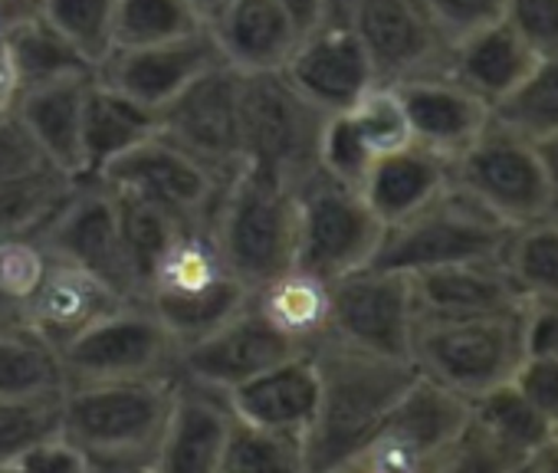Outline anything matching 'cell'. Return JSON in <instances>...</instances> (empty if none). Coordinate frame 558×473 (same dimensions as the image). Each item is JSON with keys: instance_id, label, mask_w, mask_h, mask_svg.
<instances>
[{"instance_id": "1", "label": "cell", "mask_w": 558, "mask_h": 473, "mask_svg": "<svg viewBox=\"0 0 558 473\" xmlns=\"http://www.w3.org/2000/svg\"><path fill=\"white\" fill-rule=\"evenodd\" d=\"M310 352L319 372V408L303 444L306 473H339L417 378V368L332 336L319 339Z\"/></svg>"}, {"instance_id": "2", "label": "cell", "mask_w": 558, "mask_h": 473, "mask_svg": "<svg viewBox=\"0 0 558 473\" xmlns=\"http://www.w3.org/2000/svg\"><path fill=\"white\" fill-rule=\"evenodd\" d=\"M178 375L73 381L63 391V434L93 470H151Z\"/></svg>"}, {"instance_id": "3", "label": "cell", "mask_w": 558, "mask_h": 473, "mask_svg": "<svg viewBox=\"0 0 558 473\" xmlns=\"http://www.w3.org/2000/svg\"><path fill=\"white\" fill-rule=\"evenodd\" d=\"M214 244L227 270L250 290L296 267L300 207L296 184L256 165H240L210 214Z\"/></svg>"}, {"instance_id": "4", "label": "cell", "mask_w": 558, "mask_h": 473, "mask_svg": "<svg viewBox=\"0 0 558 473\" xmlns=\"http://www.w3.org/2000/svg\"><path fill=\"white\" fill-rule=\"evenodd\" d=\"M525 352V306L466 319H417L411 336V365L466 401L512 381Z\"/></svg>"}, {"instance_id": "5", "label": "cell", "mask_w": 558, "mask_h": 473, "mask_svg": "<svg viewBox=\"0 0 558 473\" xmlns=\"http://www.w3.org/2000/svg\"><path fill=\"white\" fill-rule=\"evenodd\" d=\"M450 184L496 214L506 227L558 214V187L542 148L496 119L450 158Z\"/></svg>"}, {"instance_id": "6", "label": "cell", "mask_w": 558, "mask_h": 473, "mask_svg": "<svg viewBox=\"0 0 558 473\" xmlns=\"http://www.w3.org/2000/svg\"><path fill=\"white\" fill-rule=\"evenodd\" d=\"M509 230L512 227H506L470 194L447 184L421 210L385 227L372 267L417 274L463 260H489L502 254Z\"/></svg>"}, {"instance_id": "7", "label": "cell", "mask_w": 558, "mask_h": 473, "mask_svg": "<svg viewBox=\"0 0 558 473\" xmlns=\"http://www.w3.org/2000/svg\"><path fill=\"white\" fill-rule=\"evenodd\" d=\"M326 112L276 73H240V148L243 165H256L290 184L319 168Z\"/></svg>"}, {"instance_id": "8", "label": "cell", "mask_w": 558, "mask_h": 473, "mask_svg": "<svg viewBox=\"0 0 558 473\" xmlns=\"http://www.w3.org/2000/svg\"><path fill=\"white\" fill-rule=\"evenodd\" d=\"M296 267L323 280H339L375 260L385 223L368 207L359 187L336 181L316 168L296 184Z\"/></svg>"}, {"instance_id": "9", "label": "cell", "mask_w": 558, "mask_h": 473, "mask_svg": "<svg viewBox=\"0 0 558 473\" xmlns=\"http://www.w3.org/2000/svg\"><path fill=\"white\" fill-rule=\"evenodd\" d=\"M466 421L470 401L417 372V378L401 391V398L391 404L362 450L345 463V470H434Z\"/></svg>"}, {"instance_id": "10", "label": "cell", "mask_w": 558, "mask_h": 473, "mask_svg": "<svg viewBox=\"0 0 558 473\" xmlns=\"http://www.w3.org/2000/svg\"><path fill=\"white\" fill-rule=\"evenodd\" d=\"M181 345L142 303H122L60 349L66 381L165 378L178 375Z\"/></svg>"}, {"instance_id": "11", "label": "cell", "mask_w": 558, "mask_h": 473, "mask_svg": "<svg viewBox=\"0 0 558 473\" xmlns=\"http://www.w3.org/2000/svg\"><path fill=\"white\" fill-rule=\"evenodd\" d=\"M37 237L57 260L96 274L125 300H138L122 247L119 194L102 178L73 181L63 201L37 227Z\"/></svg>"}, {"instance_id": "12", "label": "cell", "mask_w": 558, "mask_h": 473, "mask_svg": "<svg viewBox=\"0 0 558 473\" xmlns=\"http://www.w3.org/2000/svg\"><path fill=\"white\" fill-rule=\"evenodd\" d=\"M96 178L112 184L119 194L138 197L187 227L210 223V214L220 201L227 174L197 161L174 142L151 135L109 161Z\"/></svg>"}, {"instance_id": "13", "label": "cell", "mask_w": 558, "mask_h": 473, "mask_svg": "<svg viewBox=\"0 0 558 473\" xmlns=\"http://www.w3.org/2000/svg\"><path fill=\"white\" fill-rule=\"evenodd\" d=\"M414 296L408 274L385 267H362L329 280V336L385 355L411 362Z\"/></svg>"}, {"instance_id": "14", "label": "cell", "mask_w": 558, "mask_h": 473, "mask_svg": "<svg viewBox=\"0 0 558 473\" xmlns=\"http://www.w3.org/2000/svg\"><path fill=\"white\" fill-rule=\"evenodd\" d=\"M339 17L362 40L378 83H401L447 66L450 40L424 0H339Z\"/></svg>"}, {"instance_id": "15", "label": "cell", "mask_w": 558, "mask_h": 473, "mask_svg": "<svg viewBox=\"0 0 558 473\" xmlns=\"http://www.w3.org/2000/svg\"><path fill=\"white\" fill-rule=\"evenodd\" d=\"M158 135L230 178L243 165L240 73L220 60L194 76L158 109Z\"/></svg>"}, {"instance_id": "16", "label": "cell", "mask_w": 558, "mask_h": 473, "mask_svg": "<svg viewBox=\"0 0 558 473\" xmlns=\"http://www.w3.org/2000/svg\"><path fill=\"white\" fill-rule=\"evenodd\" d=\"M303 352L310 349L283 336L276 326H269L263 313L253 303H246L214 332L181 349L178 375L227 395L230 388L250 381L253 375Z\"/></svg>"}, {"instance_id": "17", "label": "cell", "mask_w": 558, "mask_h": 473, "mask_svg": "<svg viewBox=\"0 0 558 473\" xmlns=\"http://www.w3.org/2000/svg\"><path fill=\"white\" fill-rule=\"evenodd\" d=\"M283 76L326 116L352 109L372 86H378L362 40L339 14L300 37Z\"/></svg>"}, {"instance_id": "18", "label": "cell", "mask_w": 558, "mask_h": 473, "mask_svg": "<svg viewBox=\"0 0 558 473\" xmlns=\"http://www.w3.org/2000/svg\"><path fill=\"white\" fill-rule=\"evenodd\" d=\"M214 63H220V53L204 24L201 31L178 40L148 47H116L96 66V80L132 96L148 109H161Z\"/></svg>"}, {"instance_id": "19", "label": "cell", "mask_w": 558, "mask_h": 473, "mask_svg": "<svg viewBox=\"0 0 558 473\" xmlns=\"http://www.w3.org/2000/svg\"><path fill=\"white\" fill-rule=\"evenodd\" d=\"M391 89L404 106L411 138L447 161L457 158L493 119V109L444 70L391 83Z\"/></svg>"}, {"instance_id": "20", "label": "cell", "mask_w": 558, "mask_h": 473, "mask_svg": "<svg viewBox=\"0 0 558 473\" xmlns=\"http://www.w3.org/2000/svg\"><path fill=\"white\" fill-rule=\"evenodd\" d=\"M233 411L223 391L191 378L174 381L168 424L155 453L158 473H217Z\"/></svg>"}, {"instance_id": "21", "label": "cell", "mask_w": 558, "mask_h": 473, "mask_svg": "<svg viewBox=\"0 0 558 473\" xmlns=\"http://www.w3.org/2000/svg\"><path fill=\"white\" fill-rule=\"evenodd\" d=\"M207 34L236 73H276L293 57L303 31L276 0H223L207 17Z\"/></svg>"}, {"instance_id": "22", "label": "cell", "mask_w": 558, "mask_h": 473, "mask_svg": "<svg viewBox=\"0 0 558 473\" xmlns=\"http://www.w3.org/2000/svg\"><path fill=\"white\" fill-rule=\"evenodd\" d=\"M417 319H466L525 306L499 257L408 274Z\"/></svg>"}, {"instance_id": "23", "label": "cell", "mask_w": 558, "mask_h": 473, "mask_svg": "<svg viewBox=\"0 0 558 473\" xmlns=\"http://www.w3.org/2000/svg\"><path fill=\"white\" fill-rule=\"evenodd\" d=\"M122 303L132 300H125L96 274L53 257L40 287L21 310V323L60 352L83 329H89L96 319H102Z\"/></svg>"}, {"instance_id": "24", "label": "cell", "mask_w": 558, "mask_h": 473, "mask_svg": "<svg viewBox=\"0 0 558 473\" xmlns=\"http://www.w3.org/2000/svg\"><path fill=\"white\" fill-rule=\"evenodd\" d=\"M227 404L236 417L266 430L287 434L306 444V434L319 408V372L313 352L279 362L250 381L227 391Z\"/></svg>"}, {"instance_id": "25", "label": "cell", "mask_w": 558, "mask_h": 473, "mask_svg": "<svg viewBox=\"0 0 558 473\" xmlns=\"http://www.w3.org/2000/svg\"><path fill=\"white\" fill-rule=\"evenodd\" d=\"M535 63H538V57L499 17L460 40H453L444 73L453 76L476 99H483L489 109H496L502 99H509L525 83V76L532 73Z\"/></svg>"}, {"instance_id": "26", "label": "cell", "mask_w": 558, "mask_h": 473, "mask_svg": "<svg viewBox=\"0 0 558 473\" xmlns=\"http://www.w3.org/2000/svg\"><path fill=\"white\" fill-rule=\"evenodd\" d=\"M96 76V73H93ZM93 76H70L17 96V116L31 129L50 168L80 181L86 178L83 155V106Z\"/></svg>"}, {"instance_id": "27", "label": "cell", "mask_w": 558, "mask_h": 473, "mask_svg": "<svg viewBox=\"0 0 558 473\" xmlns=\"http://www.w3.org/2000/svg\"><path fill=\"white\" fill-rule=\"evenodd\" d=\"M447 184H450V161L417 142H408L395 151L378 155L359 191L365 194L378 220L388 227L421 210Z\"/></svg>"}, {"instance_id": "28", "label": "cell", "mask_w": 558, "mask_h": 473, "mask_svg": "<svg viewBox=\"0 0 558 473\" xmlns=\"http://www.w3.org/2000/svg\"><path fill=\"white\" fill-rule=\"evenodd\" d=\"M0 47H4L21 93L57 80L96 73V66L47 17H40L37 8L0 21Z\"/></svg>"}, {"instance_id": "29", "label": "cell", "mask_w": 558, "mask_h": 473, "mask_svg": "<svg viewBox=\"0 0 558 473\" xmlns=\"http://www.w3.org/2000/svg\"><path fill=\"white\" fill-rule=\"evenodd\" d=\"M151 135H158V109H148L93 76L83 106L86 178H96L109 161H116Z\"/></svg>"}, {"instance_id": "30", "label": "cell", "mask_w": 558, "mask_h": 473, "mask_svg": "<svg viewBox=\"0 0 558 473\" xmlns=\"http://www.w3.org/2000/svg\"><path fill=\"white\" fill-rule=\"evenodd\" d=\"M250 303L269 326L306 349L329 336V280L303 267H290L287 274L256 287Z\"/></svg>"}, {"instance_id": "31", "label": "cell", "mask_w": 558, "mask_h": 473, "mask_svg": "<svg viewBox=\"0 0 558 473\" xmlns=\"http://www.w3.org/2000/svg\"><path fill=\"white\" fill-rule=\"evenodd\" d=\"M60 352L17 319H0V401L66 391Z\"/></svg>"}, {"instance_id": "32", "label": "cell", "mask_w": 558, "mask_h": 473, "mask_svg": "<svg viewBox=\"0 0 558 473\" xmlns=\"http://www.w3.org/2000/svg\"><path fill=\"white\" fill-rule=\"evenodd\" d=\"M250 293L253 290L243 287L236 277H223V280H217L204 290L184 293V296H155V300H142V303L165 323V329L184 349V345L204 339L207 332H214L233 313H240L250 303Z\"/></svg>"}, {"instance_id": "33", "label": "cell", "mask_w": 558, "mask_h": 473, "mask_svg": "<svg viewBox=\"0 0 558 473\" xmlns=\"http://www.w3.org/2000/svg\"><path fill=\"white\" fill-rule=\"evenodd\" d=\"M499 264L525 303L558 300V214L512 227Z\"/></svg>"}, {"instance_id": "34", "label": "cell", "mask_w": 558, "mask_h": 473, "mask_svg": "<svg viewBox=\"0 0 558 473\" xmlns=\"http://www.w3.org/2000/svg\"><path fill=\"white\" fill-rule=\"evenodd\" d=\"M119 194V191H116ZM119 220H122V247H125V260H129V274L135 283V293L142 300L158 260L168 254V247L174 244V237L187 227L181 220H174L171 214L119 194Z\"/></svg>"}, {"instance_id": "35", "label": "cell", "mask_w": 558, "mask_h": 473, "mask_svg": "<svg viewBox=\"0 0 558 473\" xmlns=\"http://www.w3.org/2000/svg\"><path fill=\"white\" fill-rule=\"evenodd\" d=\"M217 473H306L303 440L266 430L233 414Z\"/></svg>"}, {"instance_id": "36", "label": "cell", "mask_w": 558, "mask_h": 473, "mask_svg": "<svg viewBox=\"0 0 558 473\" xmlns=\"http://www.w3.org/2000/svg\"><path fill=\"white\" fill-rule=\"evenodd\" d=\"M493 119L506 129L532 138L535 145L558 135V53L542 57L525 83L493 109Z\"/></svg>"}, {"instance_id": "37", "label": "cell", "mask_w": 558, "mask_h": 473, "mask_svg": "<svg viewBox=\"0 0 558 473\" xmlns=\"http://www.w3.org/2000/svg\"><path fill=\"white\" fill-rule=\"evenodd\" d=\"M37 14L47 17L93 66H99L116 44L119 0H37Z\"/></svg>"}, {"instance_id": "38", "label": "cell", "mask_w": 558, "mask_h": 473, "mask_svg": "<svg viewBox=\"0 0 558 473\" xmlns=\"http://www.w3.org/2000/svg\"><path fill=\"white\" fill-rule=\"evenodd\" d=\"M201 27H204V17L187 0H119L112 50L178 40Z\"/></svg>"}, {"instance_id": "39", "label": "cell", "mask_w": 558, "mask_h": 473, "mask_svg": "<svg viewBox=\"0 0 558 473\" xmlns=\"http://www.w3.org/2000/svg\"><path fill=\"white\" fill-rule=\"evenodd\" d=\"M50 260L53 254L44 247L37 227L0 241V319L21 323V310L40 287Z\"/></svg>"}, {"instance_id": "40", "label": "cell", "mask_w": 558, "mask_h": 473, "mask_svg": "<svg viewBox=\"0 0 558 473\" xmlns=\"http://www.w3.org/2000/svg\"><path fill=\"white\" fill-rule=\"evenodd\" d=\"M73 178L60 171H40L17 181H0V241L40 227L50 210L63 201Z\"/></svg>"}, {"instance_id": "41", "label": "cell", "mask_w": 558, "mask_h": 473, "mask_svg": "<svg viewBox=\"0 0 558 473\" xmlns=\"http://www.w3.org/2000/svg\"><path fill=\"white\" fill-rule=\"evenodd\" d=\"M63 427V395L0 401V470L11 463L40 437Z\"/></svg>"}, {"instance_id": "42", "label": "cell", "mask_w": 558, "mask_h": 473, "mask_svg": "<svg viewBox=\"0 0 558 473\" xmlns=\"http://www.w3.org/2000/svg\"><path fill=\"white\" fill-rule=\"evenodd\" d=\"M355 122V129L362 132L365 145L378 155L385 151H395L411 138V125H408V116H404V106L398 99V93L388 86V83H378L372 86L352 109H345Z\"/></svg>"}, {"instance_id": "43", "label": "cell", "mask_w": 558, "mask_h": 473, "mask_svg": "<svg viewBox=\"0 0 558 473\" xmlns=\"http://www.w3.org/2000/svg\"><path fill=\"white\" fill-rule=\"evenodd\" d=\"M372 161H375V151L365 145L352 116L349 112L329 116L323 138H319V171H326L329 178L345 181L352 187H362Z\"/></svg>"}, {"instance_id": "44", "label": "cell", "mask_w": 558, "mask_h": 473, "mask_svg": "<svg viewBox=\"0 0 558 473\" xmlns=\"http://www.w3.org/2000/svg\"><path fill=\"white\" fill-rule=\"evenodd\" d=\"M502 21L538 60L558 53V0H502Z\"/></svg>"}, {"instance_id": "45", "label": "cell", "mask_w": 558, "mask_h": 473, "mask_svg": "<svg viewBox=\"0 0 558 473\" xmlns=\"http://www.w3.org/2000/svg\"><path fill=\"white\" fill-rule=\"evenodd\" d=\"M40 171H50V161L44 158L31 129L21 122L17 109L4 112L0 116V181H17Z\"/></svg>"}, {"instance_id": "46", "label": "cell", "mask_w": 558, "mask_h": 473, "mask_svg": "<svg viewBox=\"0 0 558 473\" xmlns=\"http://www.w3.org/2000/svg\"><path fill=\"white\" fill-rule=\"evenodd\" d=\"M93 463L89 457L83 453V447L60 430L40 437L37 444H31L14 463L8 473H89Z\"/></svg>"}, {"instance_id": "47", "label": "cell", "mask_w": 558, "mask_h": 473, "mask_svg": "<svg viewBox=\"0 0 558 473\" xmlns=\"http://www.w3.org/2000/svg\"><path fill=\"white\" fill-rule=\"evenodd\" d=\"M424 4L450 44L502 17V0H424Z\"/></svg>"}, {"instance_id": "48", "label": "cell", "mask_w": 558, "mask_h": 473, "mask_svg": "<svg viewBox=\"0 0 558 473\" xmlns=\"http://www.w3.org/2000/svg\"><path fill=\"white\" fill-rule=\"evenodd\" d=\"M512 385L548 417L558 414V355H525Z\"/></svg>"}, {"instance_id": "49", "label": "cell", "mask_w": 558, "mask_h": 473, "mask_svg": "<svg viewBox=\"0 0 558 473\" xmlns=\"http://www.w3.org/2000/svg\"><path fill=\"white\" fill-rule=\"evenodd\" d=\"M525 355H558V300L525 303Z\"/></svg>"}, {"instance_id": "50", "label": "cell", "mask_w": 558, "mask_h": 473, "mask_svg": "<svg viewBox=\"0 0 558 473\" xmlns=\"http://www.w3.org/2000/svg\"><path fill=\"white\" fill-rule=\"evenodd\" d=\"M276 4L293 17V24L303 34L323 27L326 21H332L339 14V0H276Z\"/></svg>"}, {"instance_id": "51", "label": "cell", "mask_w": 558, "mask_h": 473, "mask_svg": "<svg viewBox=\"0 0 558 473\" xmlns=\"http://www.w3.org/2000/svg\"><path fill=\"white\" fill-rule=\"evenodd\" d=\"M17 96H21L17 80H14V73H11V63H8V57H4V47H0V116H4V112H14Z\"/></svg>"}, {"instance_id": "52", "label": "cell", "mask_w": 558, "mask_h": 473, "mask_svg": "<svg viewBox=\"0 0 558 473\" xmlns=\"http://www.w3.org/2000/svg\"><path fill=\"white\" fill-rule=\"evenodd\" d=\"M538 148H542V155H545V161H548V171H551V178H555V187H558V135L548 138V142H542Z\"/></svg>"}, {"instance_id": "53", "label": "cell", "mask_w": 558, "mask_h": 473, "mask_svg": "<svg viewBox=\"0 0 558 473\" xmlns=\"http://www.w3.org/2000/svg\"><path fill=\"white\" fill-rule=\"evenodd\" d=\"M187 4H191V8H194L201 17H204V24H207V17H210V14H214L220 4H223V0H187Z\"/></svg>"}, {"instance_id": "54", "label": "cell", "mask_w": 558, "mask_h": 473, "mask_svg": "<svg viewBox=\"0 0 558 473\" xmlns=\"http://www.w3.org/2000/svg\"><path fill=\"white\" fill-rule=\"evenodd\" d=\"M551 447L558 450V414L551 417Z\"/></svg>"}]
</instances>
